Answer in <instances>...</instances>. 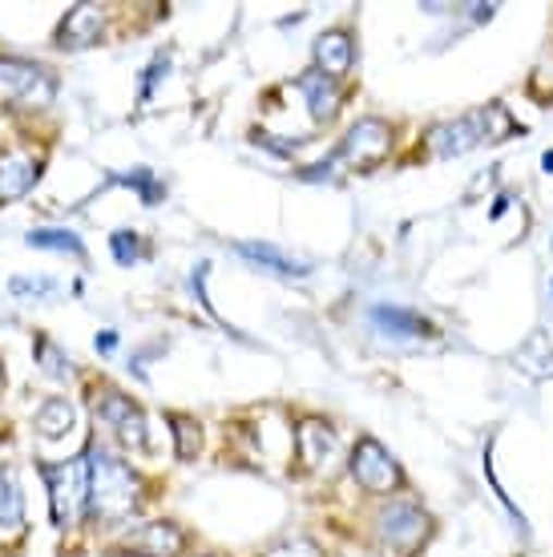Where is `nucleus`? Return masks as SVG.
Returning <instances> with one entry per match:
<instances>
[{"mask_svg":"<svg viewBox=\"0 0 553 557\" xmlns=\"http://www.w3.org/2000/svg\"><path fill=\"white\" fill-rule=\"evenodd\" d=\"M25 521V497L16 485V473L9 465H0V530H21Z\"/></svg>","mask_w":553,"mask_h":557,"instance_id":"15","label":"nucleus"},{"mask_svg":"<svg viewBox=\"0 0 553 557\" xmlns=\"http://www.w3.org/2000/svg\"><path fill=\"white\" fill-rule=\"evenodd\" d=\"M295 85H299V94L307 98V110H311L316 122L335 117V110H340V89H335L332 77H323L319 70H307L304 77H295Z\"/></svg>","mask_w":553,"mask_h":557,"instance_id":"13","label":"nucleus"},{"mask_svg":"<svg viewBox=\"0 0 553 557\" xmlns=\"http://www.w3.org/2000/svg\"><path fill=\"white\" fill-rule=\"evenodd\" d=\"M372 323L380 327V335H392V339H420V335H432V323L420 320L408 307H372Z\"/></svg>","mask_w":553,"mask_h":557,"instance_id":"11","label":"nucleus"},{"mask_svg":"<svg viewBox=\"0 0 553 557\" xmlns=\"http://www.w3.org/2000/svg\"><path fill=\"white\" fill-rule=\"evenodd\" d=\"M388 153H392V129H388V122H380V117H360L356 126L347 129V138L335 158H344L352 170H372L384 162Z\"/></svg>","mask_w":553,"mask_h":557,"instance_id":"4","label":"nucleus"},{"mask_svg":"<svg viewBox=\"0 0 553 557\" xmlns=\"http://www.w3.org/2000/svg\"><path fill=\"white\" fill-rule=\"evenodd\" d=\"M138 505V476L130 473V465L106 453L89 448V517L101 525H122Z\"/></svg>","mask_w":553,"mask_h":557,"instance_id":"1","label":"nucleus"},{"mask_svg":"<svg viewBox=\"0 0 553 557\" xmlns=\"http://www.w3.org/2000/svg\"><path fill=\"white\" fill-rule=\"evenodd\" d=\"M170 429H174V436H179V457L191 460L198 457V445H202V436H198V424H194L191 417H170Z\"/></svg>","mask_w":553,"mask_h":557,"instance_id":"21","label":"nucleus"},{"mask_svg":"<svg viewBox=\"0 0 553 557\" xmlns=\"http://www.w3.org/2000/svg\"><path fill=\"white\" fill-rule=\"evenodd\" d=\"M186 537H182L179 525H170V521H150V525H142L118 545V554H130V557H179Z\"/></svg>","mask_w":553,"mask_h":557,"instance_id":"8","label":"nucleus"},{"mask_svg":"<svg viewBox=\"0 0 553 557\" xmlns=\"http://www.w3.org/2000/svg\"><path fill=\"white\" fill-rule=\"evenodd\" d=\"M477 126H481V138L497 141V138H505V134H513L517 122L505 113V106H484V110L477 113Z\"/></svg>","mask_w":553,"mask_h":557,"instance_id":"20","label":"nucleus"},{"mask_svg":"<svg viewBox=\"0 0 553 557\" xmlns=\"http://www.w3.org/2000/svg\"><path fill=\"white\" fill-rule=\"evenodd\" d=\"M376 530L388 545L396 549H413L429 537V517L425 509H416L413 502H388L380 513H376Z\"/></svg>","mask_w":553,"mask_h":557,"instance_id":"6","label":"nucleus"},{"mask_svg":"<svg viewBox=\"0 0 553 557\" xmlns=\"http://www.w3.org/2000/svg\"><path fill=\"white\" fill-rule=\"evenodd\" d=\"M347 557H356V554H347ZM360 557H364V554H360Z\"/></svg>","mask_w":553,"mask_h":557,"instance_id":"29","label":"nucleus"},{"mask_svg":"<svg viewBox=\"0 0 553 557\" xmlns=\"http://www.w3.org/2000/svg\"><path fill=\"white\" fill-rule=\"evenodd\" d=\"M113 348H118V335H113V332H101V335H97V351H106V356H110Z\"/></svg>","mask_w":553,"mask_h":557,"instance_id":"27","label":"nucleus"},{"mask_svg":"<svg viewBox=\"0 0 553 557\" xmlns=\"http://www.w3.org/2000/svg\"><path fill=\"white\" fill-rule=\"evenodd\" d=\"M73 424H77V412H73L70 400H45L41 412H37V432L49 441H61L65 432H73Z\"/></svg>","mask_w":553,"mask_h":557,"instance_id":"17","label":"nucleus"},{"mask_svg":"<svg viewBox=\"0 0 553 557\" xmlns=\"http://www.w3.org/2000/svg\"><path fill=\"white\" fill-rule=\"evenodd\" d=\"M352 476L368 493H392V488L401 485V465L392 460V453L380 441L360 436V445L352 448Z\"/></svg>","mask_w":553,"mask_h":557,"instance_id":"5","label":"nucleus"},{"mask_svg":"<svg viewBox=\"0 0 553 557\" xmlns=\"http://www.w3.org/2000/svg\"><path fill=\"white\" fill-rule=\"evenodd\" d=\"M238 255H243V259H250V263L271 267V271H279V275H307V267H304V263H295V259H287V255H279L275 247H259V243H243V247H238Z\"/></svg>","mask_w":553,"mask_h":557,"instance_id":"18","label":"nucleus"},{"mask_svg":"<svg viewBox=\"0 0 553 557\" xmlns=\"http://www.w3.org/2000/svg\"><path fill=\"white\" fill-rule=\"evenodd\" d=\"M94 408H97V417H101V424H110L125 445L146 448V417H142V408H134L130 396H122V392H113V388H101Z\"/></svg>","mask_w":553,"mask_h":557,"instance_id":"7","label":"nucleus"},{"mask_svg":"<svg viewBox=\"0 0 553 557\" xmlns=\"http://www.w3.org/2000/svg\"><path fill=\"white\" fill-rule=\"evenodd\" d=\"M101 28H106V16L97 4H73L70 16L57 28V45L61 49H89L101 41Z\"/></svg>","mask_w":553,"mask_h":557,"instance_id":"9","label":"nucleus"},{"mask_svg":"<svg viewBox=\"0 0 553 557\" xmlns=\"http://www.w3.org/2000/svg\"><path fill=\"white\" fill-rule=\"evenodd\" d=\"M49 98H53L49 73L28 65V61L0 57V101L4 106H45Z\"/></svg>","mask_w":553,"mask_h":557,"instance_id":"3","label":"nucleus"},{"mask_svg":"<svg viewBox=\"0 0 553 557\" xmlns=\"http://www.w3.org/2000/svg\"><path fill=\"white\" fill-rule=\"evenodd\" d=\"M110 247H113V255H118V263H134V259H142V243H138V235L134 231H118V235L110 238Z\"/></svg>","mask_w":553,"mask_h":557,"instance_id":"23","label":"nucleus"},{"mask_svg":"<svg viewBox=\"0 0 553 557\" xmlns=\"http://www.w3.org/2000/svg\"><path fill=\"white\" fill-rule=\"evenodd\" d=\"M113 182H125V186H138L146 202H158L162 198V186L150 178V170H134V174H113Z\"/></svg>","mask_w":553,"mask_h":557,"instance_id":"22","label":"nucleus"},{"mask_svg":"<svg viewBox=\"0 0 553 557\" xmlns=\"http://www.w3.org/2000/svg\"><path fill=\"white\" fill-rule=\"evenodd\" d=\"M432 141V153H441V158H457V153H469L481 138V126H477V117H457V122H441V126H432L429 134Z\"/></svg>","mask_w":553,"mask_h":557,"instance_id":"10","label":"nucleus"},{"mask_svg":"<svg viewBox=\"0 0 553 557\" xmlns=\"http://www.w3.org/2000/svg\"><path fill=\"white\" fill-rule=\"evenodd\" d=\"M352 61H356V45H352L347 33H323L316 41V70L323 77H332V82L344 77L352 70Z\"/></svg>","mask_w":553,"mask_h":557,"instance_id":"12","label":"nucleus"},{"mask_svg":"<svg viewBox=\"0 0 553 557\" xmlns=\"http://www.w3.org/2000/svg\"><path fill=\"white\" fill-rule=\"evenodd\" d=\"M162 70H170V57H167V53H158V57H153V65H150V70H146V85H142V94H146V98H150V89H153V85H158V77H162Z\"/></svg>","mask_w":553,"mask_h":557,"instance_id":"24","label":"nucleus"},{"mask_svg":"<svg viewBox=\"0 0 553 557\" xmlns=\"http://www.w3.org/2000/svg\"><path fill=\"white\" fill-rule=\"evenodd\" d=\"M267 557H319V554L307 542H299V545H283V549H275V554H267Z\"/></svg>","mask_w":553,"mask_h":557,"instance_id":"25","label":"nucleus"},{"mask_svg":"<svg viewBox=\"0 0 553 557\" xmlns=\"http://www.w3.org/2000/svg\"><path fill=\"white\" fill-rule=\"evenodd\" d=\"M207 557H214V554H207Z\"/></svg>","mask_w":553,"mask_h":557,"instance_id":"30","label":"nucleus"},{"mask_svg":"<svg viewBox=\"0 0 553 557\" xmlns=\"http://www.w3.org/2000/svg\"><path fill=\"white\" fill-rule=\"evenodd\" d=\"M28 247H37V251H61V255H85L82 238L73 235V231H33Z\"/></svg>","mask_w":553,"mask_h":557,"instance_id":"19","label":"nucleus"},{"mask_svg":"<svg viewBox=\"0 0 553 557\" xmlns=\"http://www.w3.org/2000/svg\"><path fill=\"white\" fill-rule=\"evenodd\" d=\"M541 166H545V170H550V174H553V150L545 153V158H541Z\"/></svg>","mask_w":553,"mask_h":557,"instance_id":"28","label":"nucleus"},{"mask_svg":"<svg viewBox=\"0 0 553 557\" xmlns=\"http://www.w3.org/2000/svg\"><path fill=\"white\" fill-rule=\"evenodd\" d=\"M37 178H41V162H33V158H25V153L0 158V202L21 198Z\"/></svg>","mask_w":553,"mask_h":557,"instance_id":"14","label":"nucleus"},{"mask_svg":"<svg viewBox=\"0 0 553 557\" xmlns=\"http://www.w3.org/2000/svg\"><path fill=\"white\" fill-rule=\"evenodd\" d=\"M13 292H53V283H49V278H41V283H25V278H16Z\"/></svg>","mask_w":553,"mask_h":557,"instance_id":"26","label":"nucleus"},{"mask_svg":"<svg viewBox=\"0 0 553 557\" xmlns=\"http://www.w3.org/2000/svg\"><path fill=\"white\" fill-rule=\"evenodd\" d=\"M41 476L49 485L57 530H73L89 513V457H73L61 465H41Z\"/></svg>","mask_w":553,"mask_h":557,"instance_id":"2","label":"nucleus"},{"mask_svg":"<svg viewBox=\"0 0 553 557\" xmlns=\"http://www.w3.org/2000/svg\"><path fill=\"white\" fill-rule=\"evenodd\" d=\"M332 448H335L332 424H323V420H304L299 424V453H304L307 465H319Z\"/></svg>","mask_w":553,"mask_h":557,"instance_id":"16","label":"nucleus"}]
</instances>
